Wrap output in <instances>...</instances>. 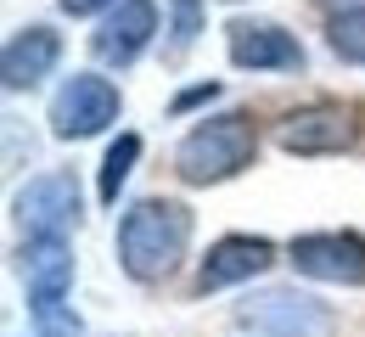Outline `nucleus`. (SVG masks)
<instances>
[{"instance_id": "obj_1", "label": "nucleus", "mask_w": 365, "mask_h": 337, "mask_svg": "<svg viewBox=\"0 0 365 337\" xmlns=\"http://www.w3.org/2000/svg\"><path fill=\"white\" fill-rule=\"evenodd\" d=\"M185 247H191V208L175 197H140L118 219V264L140 287L169 281L180 270Z\"/></svg>"}, {"instance_id": "obj_2", "label": "nucleus", "mask_w": 365, "mask_h": 337, "mask_svg": "<svg viewBox=\"0 0 365 337\" xmlns=\"http://www.w3.org/2000/svg\"><path fill=\"white\" fill-rule=\"evenodd\" d=\"M259 152V130L247 113H220L202 118L197 130H185V141L175 146V175L185 186H220L230 175H242Z\"/></svg>"}, {"instance_id": "obj_3", "label": "nucleus", "mask_w": 365, "mask_h": 337, "mask_svg": "<svg viewBox=\"0 0 365 337\" xmlns=\"http://www.w3.org/2000/svg\"><path fill=\"white\" fill-rule=\"evenodd\" d=\"M236 321L253 337H337L331 304H320V298H309V292H298V287L253 292V298L236 309Z\"/></svg>"}, {"instance_id": "obj_4", "label": "nucleus", "mask_w": 365, "mask_h": 337, "mask_svg": "<svg viewBox=\"0 0 365 337\" xmlns=\"http://www.w3.org/2000/svg\"><path fill=\"white\" fill-rule=\"evenodd\" d=\"M118 113H124V96H118L113 79L73 73V79H62V90L51 96V135H56V141H91L107 124H118Z\"/></svg>"}, {"instance_id": "obj_5", "label": "nucleus", "mask_w": 365, "mask_h": 337, "mask_svg": "<svg viewBox=\"0 0 365 337\" xmlns=\"http://www.w3.org/2000/svg\"><path fill=\"white\" fill-rule=\"evenodd\" d=\"M275 141L298 157H331V152H349L360 141V107H343V101H309L298 113H287L275 124Z\"/></svg>"}, {"instance_id": "obj_6", "label": "nucleus", "mask_w": 365, "mask_h": 337, "mask_svg": "<svg viewBox=\"0 0 365 337\" xmlns=\"http://www.w3.org/2000/svg\"><path fill=\"white\" fill-rule=\"evenodd\" d=\"M292 270L309 281H331V287H365V242L354 231H309L292 237L287 247Z\"/></svg>"}, {"instance_id": "obj_7", "label": "nucleus", "mask_w": 365, "mask_h": 337, "mask_svg": "<svg viewBox=\"0 0 365 337\" xmlns=\"http://www.w3.org/2000/svg\"><path fill=\"white\" fill-rule=\"evenodd\" d=\"M11 214L29 237H62L79 225V186L73 175H34L29 186H17Z\"/></svg>"}, {"instance_id": "obj_8", "label": "nucleus", "mask_w": 365, "mask_h": 337, "mask_svg": "<svg viewBox=\"0 0 365 337\" xmlns=\"http://www.w3.org/2000/svg\"><path fill=\"white\" fill-rule=\"evenodd\" d=\"M152 34H158V0H118L96 23L91 51H96V62H107V68H130L140 51L152 46Z\"/></svg>"}, {"instance_id": "obj_9", "label": "nucleus", "mask_w": 365, "mask_h": 337, "mask_svg": "<svg viewBox=\"0 0 365 337\" xmlns=\"http://www.w3.org/2000/svg\"><path fill=\"white\" fill-rule=\"evenodd\" d=\"M230 62L253 73H304V46L281 23H230Z\"/></svg>"}, {"instance_id": "obj_10", "label": "nucleus", "mask_w": 365, "mask_h": 337, "mask_svg": "<svg viewBox=\"0 0 365 337\" xmlns=\"http://www.w3.org/2000/svg\"><path fill=\"white\" fill-rule=\"evenodd\" d=\"M275 264V242L270 237H220L202 253V270H197V292H220L236 281H253Z\"/></svg>"}, {"instance_id": "obj_11", "label": "nucleus", "mask_w": 365, "mask_h": 337, "mask_svg": "<svg viewBox=\"0 0 365 337\" xmlns=\"http://www.w3.org/2000/svg\"><path fill=\"white\" fill-rule=\"evenodd\" d=\"M56 62H62V34L46 23H29L0 51V79H6V90H34L40 79H51Z\"/></svg>"}, {"instance_id": "obj_12", "label": "nucleus", "mask_w": 365, "mask_h": 337, "mask_svg": "<svg viewBox=\"0 0 365 337\" xmlns=\"http://www.w3.org/2000/svg\"><path fill=\"white\" fill-rule=\"evenodd\" d=\"M23 287H29V304L68 298V287H73V247L62 237H29L23 242Z\"/></svg>"}, {"instance_id": "obj_13", "label": "nucleus", "mask_w": 365, "mask_h": 337, "mask_svg": "<svg viewBox=\"0 0 365 337\" xmlns=\"http://www.w3.org/2000/svg\"><path fill=\"white\" fill-rule=\"evenodd\" d=\"M135 157H140V135H118V141L107 146V157H101V180H96L101 202H118L124 180L135 175Z\"/></svg>"}, {"instance_id": "obj_14", "label": "nucleus", "mask_w": 365, "mask_h": 337, "mask_svg": "<svg viewBox=\"0 0 365 337\" xmlns=\"http://www.w3.org/2000/svg\"><path fill=\"white\" fill-rule=\"evenodd\" d=\"M326 40H331V51H337L343 62H360L365 68V6L337 11V17L326 23Z\"/></svg>"}, {"instance_id": "obj_15", "label": "nucleus", "mask_w": 365, "mask_h": 337, "mask_svg": "<svg viewBox=\"0 0 365 337\" xmlns=\"http://www.w3.org/2000/svg\"><path fill=\"white\" fill-rule=\"evenodd\" d=\"M29 321H34V337H85L79 315L68 298H46V304H29Z\"/></svg>"}, {"instance_id": "obj_16", "label": "nucleus", "mask_w": 365, "mask_h": 337, "mask_svg": "<svg viewBox=\"0 0 365 337\" xmlns=\"http://www.w3.org/2000/svg\"><path fill=\"white\" fill-rule=\"evenodd\" d=\"M202 17H208V6H202V0H169V34H175V51H191V46H197Z\"/></svg>"}, {"instance_id": "obj_17", "label": "nucleus", "mask_w": 365, "mask_h": 337, "mask_svg": "<svg viewBox=\"0 0 365 337\" xmlns=\"http://www.w3.org/2000/svg\"><path fill=\"white\" fill-rule=\"evenodd\" d=\"M56 6H62L68 17H91V11H113L118 0H56Z\"/></svg>"}, {"instance_id": "obj_18", "label": "nucleus", "mask_w": 365, "mask_h": 337, "mask_svg": "<svg viewBox=\"0 0 365 337\" xmlns=\"http://www.w3.org/2000/svg\"><path fill=\"white\" fill-rule=\"evenodd\" d=\"M214 96H220V85L208 79V85H197V90H185V96L175 101V107H197V101H214Z\"/></svg>"}]
</instances>
